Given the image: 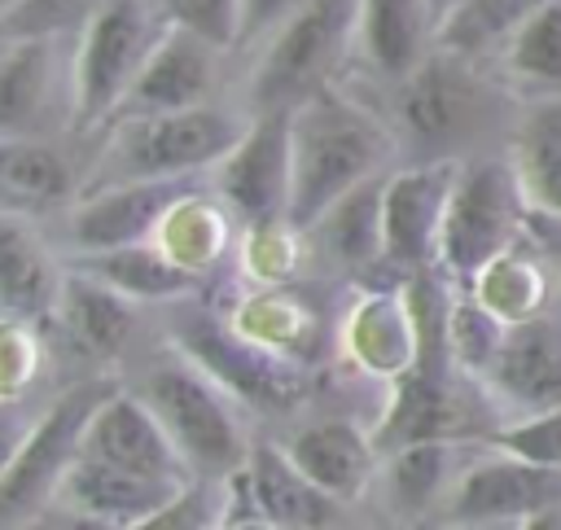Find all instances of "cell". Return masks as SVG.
<instances>
[{
  "mask_svg": "<svg viewBox=\"0 0 561 530\" xmlns=\"http://www.w3.org/2000/svg\"><path fill=\"white\" fill-rule=\"evenodd\" d=\"M289 153L294 180L285 219L294 228H307L346 188L390 171L399 158V140L381 110H373L342 83H329L289 105Z\"/></svg>",
  "mask_w": 561,
  "mask_h": 530,
  "instance_id": "1",
  "label": "cell"
},
{
  "mask_svg": "<svg viewBox=\"0 0 561 530\" xmlns=\"http://www.w3.org/2000/svg\"><path fill=\"white\" fill-rule=\"evenodd\" d=\"M131 390L153 407L193 477H228L245 464L254 447L245 425L250 407L175 342L140 368V381Z\"/></svg>",
  "mask_w": 561,
  "mask_h": 530,
  "instance_id": "2",
  "label": "cell"
},
{
  "mask_svg": "<svg viewBox=\"0 0 561 530\" xmlns=\"http://www.w3.org/2000/svg\"><path fill=\"white\" fill-rule=\"evenodd\" d=\"M508 101L504 83L486 79L478 61L456 57L434 44V53L390 83V127L399 140V158H465L473 140L495 127L500 105Z\"/></svg>",
  "mask_w": 561,
  "mask_h": 530,
  "instance_id": "3",
  "label": "cell"
},
{
  "mask_svg": "<svg viewBox=\"0 0 561 530\" xmlns=\"http://www.w3.org/2000/svg\"><path fill=\"white\" fill-rule=\"evenodd\" d=\"M250 110H228L219 101L171 110V114H127L101 131L96 166L83 188L123 180H188L206 175L241 136Z\"/></svg>",
  "mask_w": 561,
  "mask_h": 530,
  "instance_id": "4",
  "label": "cell"
},
{
  "mask_svg": "<svg viewBox=\"0 0 561 530\" xmlns=\"http://www.w3.org/2000/svg\"><path fill=\"white\" fill-rule=\"evenodd\" d=\"M530 219L535 206L526 197L513 153H465L456 162L451 197L443 210L434 267L465 289L491 258H500L526 237Z\"/></svg>",
  "mask_w": 561,
  "mask_h": 530,
  "instance_id": "5",
  "label": "cell"
},
{
  "mask_svg": "<svg viewBox=\"0 0 561 530\" xmlns=\"http://www.w3.org/2000/svg\"><path fill=\"white\" fill-rule=\"evenodd\" d=\"M359 0H302L259 44L245 83V110H289L302 96L337 83L355 57Z\"/></svg>",
  "mask_w": 561,
  "mask_h": 530,
  "instance_id": "6",
  "label": "cell"
},
{
  "mask_svg": "<svg viewBox=\"0 0 561 530\" xmlns=\"http://www.w3.org/2000/svg\"><path fill=\"white\" fill-rule=\"evenodd\" d=\"M171 342L193 355L215 381H224L250 412L263 416H289L311 394V364H298L289 355L267 350L263 342L232 329L228 315H215L188 298L171 302Z\"/></svg>",
  "mask_w": 561,
  "mask_h": 530,
  "instance_id": "7",
  "label": "cell"
},
{
  "mask_svg": "<svg viewBox=\"0 0 561 530\" xmlns=\"http://www.w3.org/2000/svg\"><path fill=\"white\" fill-rule=\"evenodd\" d=\"M167 13L158 0H110L79 35H75V131L101 136L118 114L136 70L149 48L167 31Z\"/></svg>",
  "mask_w": 561,
  "mask_h": 530,
  "instance_id": "8",
  "label": "cell"
},
{
  "mask_svg": "<svg viewBox=\"0 0 561 530\" xmlns=\"http://www.w3.org/2000/svg\"><path fill=\"white\" fill-rule=\"evenodd\" d=\"M110 390H114V377L92 372V377L66 385L44 412H35L26 442L18 447L9 473L0 477V526L39 521L53 508V495L79 456L83 429Z\"/></svg>",
  "mask_w": 561,
  "mask_h": 530,
  "instance_id": "9",
  "label": "cell"
},
{
  "mask_svg": "<svg viewBox=\"0 0 561 530\" xmlns=\"http://www.w3.org/2000/svg\"><path fill=\"white\" fill-rule=\"evenodd\" d=\"M443 526H561V473L495 442H478L438 504Z\"/></svg>",
  "mask_w": 561,
  "mask_h": 530,
  "instance_id": "10",
  "label": "cell"
},
{
  "mask_svg": "<svg viewBox=\"0 0 561 530\" xmlns=\"http://www.w3.org/2000/svg\"><path fill=\"white\" fill-rule=\"evenodd\" d=\"M75 131V39H0V136Z\"/></svg>",
  "mask_w": 561,
  "mask_h": 530,
  "instance_id": "11",
  "label": "cell"
},
{
  "mask_svg": "<svg viewBox=\"0 0 561 530\" xmlns=\"http://www.w3.org/2000/svg\"><path fill=\"white\" fill-rule=\"evenodd\" d=\"M289 180H294V153H289V110H259L232 140V149L206 171L210 193L232 210V219L245 228L280 223L289 210Z\"/></svg>",
  "mask_w": 561,
  "mask_h": 530,
  "instance_id": "12",
  "label": "cell"
},
{
  "mask_svg": "<svg viewBox=\"0 0 561 530\" xmlns=\"http://www.w3.org/2000/svg\"><path fill=\"white\" fill-rule=\"evenodd\" d=\"M460 158H408L381 180V272L408 280L434 267L438 228Z\"/></svg>",
  "mask_w": 561,
  "mask_h": 530,
  "instance_id": "13",
  "label": "cell"
},
{
  "mask_svg": "<svg viewBox=\"0 0 561 530\" xmlns=\"http://www.w3.org/2000/svg\"><path fill=\"white\" fill-rule=\"evenodd\" d=\"M206 175L188 180H123V184H96L83 188L66 210H61V232L57 250L70 254H96L131 241H149L162 223V215Z\"/></svg>",
  "mask_w": 561,
  "mask_h": 530,
  "instance_id": "14",
  "label": "cell"
},
{
  "mask_svg": "<svg viewBox=\"0 0 561 530\" xmlns=\"http://www.w3.org/2000/svg\"><path fill=\"white\" fill-rule=\"evenodd\" d=\"M224 53H228L224 44H215V39H206V35L180 26V22H167V31L149 48V57L136 70V79H131V88H127V96H123L114 118H127V114H171V110L210 105L219 96Z\"/></svg>",
  "mask_w": 561,
  "mask_h": 530,
  "instance_id": "15",
  "label": "cell"
},
{
  "mask_svg": "<svg viewBox=\"0 0 561 530\" xmlns=\"http://www.w3.org/2000/svg\"><path fill=\"white\" fill-rule=\"evenodd\" d=\"M136 307L140 302H131L114 285L70 267L44 324H53V346L61 355H70L75 364H83L92 372H105L110 364H118L127 355V346L136 337Z\"/></svg>",
  "mask_w": 561,
  "mask_h": 530,
  "instance_id": "16",
  "label": "cell"
},
{
  "mask_svg": "<svg viewBox=\"0 0 561 530\" xmlns=\"http://www.w3.org/2000/svg\"><path fill=\"white\" fill-rule=\"evenodd\" d=\"M486 394L508 416L543 412L561 403V315L539 311L526 320H508V333L482 372Z\"/></svg>",
  "mask_w": 561,
  "mask_h": 530,
  "instance_id": "17",
  "label": "cell"
},
{
  "mask_svg": "<svg viewBox=\"0 0 561 530\" xmlns=\"http://www.w3.org/2000/svg\"><path fill=\"white\" fill-rule=\"evenodd\" d=\"M79 456H92V460H105V464H118V469H131L145 477H162V482H188L193 477L180 447L171 442V434L162 429L153 407L131 385L127 390L114 385L101 399V407L92 412V420L83 429Z\"/></svg>",
  "mask_w": 561,
  "mask_h": 530,
  "instance_id": "18",
  "label": "cell"
},
{
  "mask_svg": "<svg viewBox=\"0 0 561 530\" xmlns=\"http://www.w3.org/2000/svg\"><path fill=\"white\" fill-rule=\"evenodd\" d=\"M180 486L184 482H162L92 456H75L48 512H66L70 521L105 526V530H145Z\"/></svg>",
  "mask_w": 561,
  "mask_h": 530,
  "instance_id": "19",
  "label": "cell"
},
{
  "mask_svg": "<svg viewBox=\"0 0 561 530\" xmlns=\"http://www.w3.org/2000/svg\"><path fill=\"white\" fill-rule=\"evenodd\" d=\"M381 180L386 171L346 188L307 228H298L307 267L351 280H368L373 272H381Z\"/></svg>",
  "mask_w": 561,
  "mask_h": 530,
  "instance_id": "20",
  "label": "cell"
},
{
  "mask_svg": "<svg viewBox=\"0 0 561 530\" xmlns=\"http://www.w3.org/2000/svg\"><path fill=\"white\" fill-rule=\"evenodd\" d=\"M285 451L294 456V464L333 499H342L346 508L359 504L373 491V473H377V438L373 425H359L355 416H316L289 429Z\"/></svg>",
  "mask_w": 561,
  "mask_h": 530,
  "instance_id": "21",
  "label": "cell"
},
{
  "mask_svg": "<svg viewBox=\"0 0 561 530\" xmlns=\"http://www.w3.org/2000/svg\"><path fill=\"white\" fill-rule=\"evenodd\" d=\"M241 482L254 508V526H272V530H320V526H337L346 504L333 499L329 491H320L285 451V442H254L245 464H241Z\"/></svg>",
  "mask_w": 561,
  "mask_h": 530,
  "instance_id": "22",
  "label": "cell"
},
{
  "mask_svg": "<svg viewBox=\"0 0 561 530\" xmlns=\"http://www.w3.org/2000/svg\"><path fill=\"white\" fill-rule=\"evenodd\" d=\"M66 272V254L39 232L35 215L0 210V315L44 324Z\"/></svg>",
  "mask_w": 561,
  "mask_h": 530,
  "instance_id": "23",
  "label": "cell"
},
{
  "mask_svg": "<svg viewBox=\"0 0 561 530\" xmlns=\"http://www.w3.org/2000/svg\"><path fill=\"white\" fill-rule=\"evenodd\" d=\"M438 35L434 0H359L355 13V61L377 83H399L412 74Z\"/></svg>",
  "mask_w": 561,
  "mask_h": 530,
  "instance_id": "24",
  "label": "cell"
},
{
  "mask_svg": "<svg viewBox=\"0 0 561 530\" xmlns=\"http://www.w3.org/2000/svg\"><path fill=\"white\" fill-rule=\"evenodd\" d=\"M342 350L346 359L373 377V381H394L416 364V320L408 307L403 285L399 289H359L355 302L342 315Z\"/></svg>",
  "mask_w": 561,
  "mask_h": 530,
  "instance_id": "25",
  "label": "cell"
},
{
  "mask_svg": "<svg viewBox=\"0 0 561 530\" xmlns=\"http://www.w3.org/2000/svg\"><path fill=\"white\" fill-rule=\"evenodd\" d=\"M83 180L88 171L75 166L61 136H0V210L61 215Z\"/></svg>",
  "mask_w": 561,
  "mask_h": 530,
  "instance_id": "26",
  "label": "cell"
},
{
  "mask_svg": "<svg viewBox=\"0 0 561 530\" xmlns=\"http://www.w3.org/2000/svg\"><path fill=\"white\" fill-rule=\"evenodd\" d=\"M473 447H478L473 438H421V442L390 447L377 460L373 486L386 495V508L408 521L438 512V504L447 499V491L460 477Z\"/></svg>",
  "mask_w": 561,
  "mask_h": 530,
  "instance_id": "27",
  "label": "cell"
},
{
  "mask_svg": "<svg viewBox=\"0 0 561 530\" xmlns=\"http://www.w3.org/2000/svg\"><path fill=\"white\" fill-rule=\"evenodd\" d=\"M70 267L114 285L118 293H127L131 302H175L202 289V276L188 272L180 258H171L153 237L149 241H131V245H114V250H96V254H70Z\"/></svg>",
  "mask_w": 561,
  "mask_h": 530,
  "instance_id": "28",
  "label": "cell"
},
{
  "mask_svg": "<svg viewBox=\"0 0 561 530\" xmlns=\"http://www.w3.org/2000/svg\"><path fill=\"white\" fill-rule=\"evenodd\" d=\"M491 66L517 105L561 96V0H548L543 9H535L500 44Z\"/></svg>",
  "mask_w": 561,
  "mask_h": 530,
  "instance_id": "29",
  "label": "cell"
},
{
  "mask_svg": "<svg viewBox=\"0 0 561 530\" xmlns=\"http://www.w3.org/2000/svg\"><path fill=\"white\" fill-rule=\"evenodd\" d=\"M232 329H241L245 337H254V342H263L267 350H276V355H289V359H298V364H311L316 359V350L324 346V342H333L329 333V320H324V311L311 302V298H302L298 289H285V285H263L254 298H245L232 315Z\"/></svg>",
  "mask_w": 561,
  "mask_h": 530,
  "instance_id": "30",
  "label": "cell"
},
{
  "mask_svg": "<svg viewBox=\"0 0 561 530\" xmlns=\"http://www.w3.org/2000/svg\"><path fill=\"white\" fill-rule=\"evenodd\" d=\"M237 232H241V223L232 219V210H228V206L210 193V184L202 180V184H193V188L162 215L153 241H158L171 258H180L188 272L206 276V272H215V267L237 250Z\"/></svg>",
  "mask_w": 561,
  "mask_h": 530,
  "instance_id": "31",
  "label": "cell"
},
{
  "mask_svg": "<svg viewBox=\"0 0 561 530\" xmlns=\"http://www.w3.org/2000/svg\"><path fill=\"white\" fill-rule=\"evenodd\" d=\"M508 153L522 171L535 215L561 223V96L522 105V114L513 123Z\"/></svg>",
  "mask_w": 561,
  "mask_h": 530,
  "instance_id": "32",
  "label": "cell"
},
{
  "mask_svg": "<svg viewBox=\"0 0 561 530\" xmlns=\"http://www.w3.org/2000/svg\"><path fill=\"white\" fill-rule=\"evenodd\" d=\"M548 0H451L438 13V35L434 44L469 57V61H491L500 53V44Z\"/></svg>",
  "mask_w": 561,
  "mask_h": 530,
  "instance_id": "33",
  "label": "cell"
},
{
  "mask_svg": "<svg viewBox=\"0 0 561 530\" xmlns=\"http://www.w3.org/2000/svg\"><path fill=\"white\" fill-rule=\"evenodd\" d=\"M465 289H473L504 320H526L548 311V263L535 250H526V237H522L500 258H491Z\"/></svg>",
  "mask_w": 561,
  "mask_h": 530,
  "instance_id": "34",
  "label": "cell"
},
{
  "mask_svg": "<svg viewBox=\"0 0 561 530\" xmlns=\"http://www.w3.org/2000/svg\"><path fill=\"white\" fill-rule=\"evenodd\" d=\"M504 333H508V320L500 311H491L473 289H460V285L451 289V307H447V355H451V364L465 377L482 381V372L491 368Z\"/></svg>",
  "mask_w": 561,
  "mask_h": 530,
  "instance_id": "35",
  "label": "cell"
},
{
  "mask_svg": "<svg viewBox=\"0 0 561 530\" xmlns=\"http://www.w3.org/2000/svg\"><path fill=\"white\" fill-rule=\"evenodd\" d=\"M110 0H18L0 18V39H31V35H53V39H75Z\"/></svg>",
  "mask_w": 561,
  "mask_h": 530,
  "instance_id": "36",
  "label": "cell"
},
{
  "mask_svg": "<svg viewBox=\"0 0 561 530\" xmlns=\"http://www.w3.org/2000/svg\"><path fill=\"white\" fill-rule=\"evenodd\" d=\"M48 346L35 320L0 315V403H22L26 390L39 381Z\"/></svg>",
  "mask_w": 561,
  "mask_h": 530,
  "instance_id": "37",
  "label": "cell"
},
{
  "mask_svg": "<svg viewBox=\"0 0 561 530\" xmlns=\"http://www.w3.org/2000/svg\"><path fill=\"white\" fill-rule=\"evenodd\" d=\"M486 442H495L504 451H517V456L561 473V403L543 407V412H526V416L500 420V429Z\"/></svg>",
  "mask_w": 561,
  "mask_h": 530,
  "instance_id": "38",
  "label": "cell"
},
{
  "mask_svg": "<svg viewBox=\"0 0 561 530\" xmlns=\"http://www.w3.org/2000/svg\"><path fill=\"white\" fill-rule=\"evenodd\" d=\"M162 13L224 48H237L241 39V0H158Z\"/></svg>",
  "mask_w": 561,
  "mask_h": 530,
  "instance_id": "39",
  "label": "cell"
},
{
  "mask_svg": "<svg viewBox=\"0 0 561 530\" xmlns=\"http://www.w3.org/2000/svg\"><path fill=\"white\" fill-rule=\"evenodd\" d=\"M302 0H241V39L237 44H259L285 13H294Z\"/></svg>",
  "mask_w": 561,
  "mask_h": 530,
  "instance_id": "40",
  "label": "cell"
},
{
  "mask_svg": "<svg viewBox=\"0 0 561 530\" xmlns=\"http://www.w3.org/2000/svg\"><path fill=\"white\" fill-rule=\"evenodd\" d=\"M26 403H0V477L9 473L18 447L26 442V429H31V412H22Z\"/></svg>",
  "mask_w": 561,
  "mask_h": 530,
  "instance_id": "41",
  "label": "cell"
},
{
  "mask_svg": "<svg viewBox=\"0 0 561 530\" xmlns=\"http://www.w3.org/2000/svg\"><path fill=\"white\" fill-rule=\"evenodd\" d=\"M13 4H18V0H0V18H4V13L13 9Z\"/></svg>",
  "mask_w": 561,
  "mask_h": 530,
  "instance_id": "42",
  "label": "cell"
},
{
  "mask_svg": "<svg viewBox=\"0 0 561 530\" xmlns=\"http://www.w3.org/2000/svg\"><path fill=\"white\" fill-rule=\"evenodd\" d=\"M447 4H451V0H434V9H438V13H443V9H447Z\"/></svg>",
  "mask_w": 561,
  "mask_h": 530,
  "instance_id": "43",
  "label": "cell"
},
{
  "mask_svg": "<svg viewBox=\"0 0 561 530\" xmlns=\"http://www.w3.org/2000/svg\"><path fill=\"white\" fill-rule=\"evenodd\" d=\"M552 272H557V280H561V258H557V267H552Z\"/></svg>",
  "mask_w": 561,
  "mask_h": 530,
  "instance_id": "44",
  "label": "cell"
}]
</instances>
